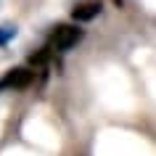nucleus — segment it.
<instances>
[{"instance_id": "nucleus-4", "label": "nucleus", "mask_w": 156, "mask_h": 156, "mask_svg": "<svg viewBox=\"0 0 156 156\" xmlns=\"http://www.w3.org/2000/svg\"><path fill=\"white\" fill-rule=\"evenodd\" d=\"M13 37H16V27H0V48L8 45Z\"/></svg>"}, {"instance_id": "nucleus-1", "label": "nucleus", "mask_w": 156, "mask_h": 156, "mask_svg": "<svg viewBox=\"0 0 156 156\" xmlns=\"http://www.w3.org/2000/svg\"><path fill=\"white\" fill-rule=\"evenodd\" d=\"M82 37H85V32L77 24H58V27H53V32H50L48 48L58 50V53H66V50H72Z\"/></svg>"}, {"instance_id": "nucleus-3", "label": "nucleus", "mask_w": 156, "mask_h": 156, "mask_svg": "<svg viewBox=\"0 0 156 156\" xmlns=\"http://www.w3.org/2000/svg\"><path fill=\"white\" fill-rule=\"evenodd\" d=\"M98 13H101V0H80L72 8L74 21H93Z\"/></svg>"}, {"instance_id": "nucleus-2", "label": "nucleus", "mask_w": 156, "mask_h": 156, "mask_svg": "<svg viewBox=\"0 0 156 156\" xmlns=\"http://www.w3.org/2000/svg\"><path fill=\"white\" fill-rule=\"evenodd\" d=\"M34 80V72L27 69V66H16V69H8V72L0 77V90H24L29 87Z\"/></svg>"}]
</instances>
